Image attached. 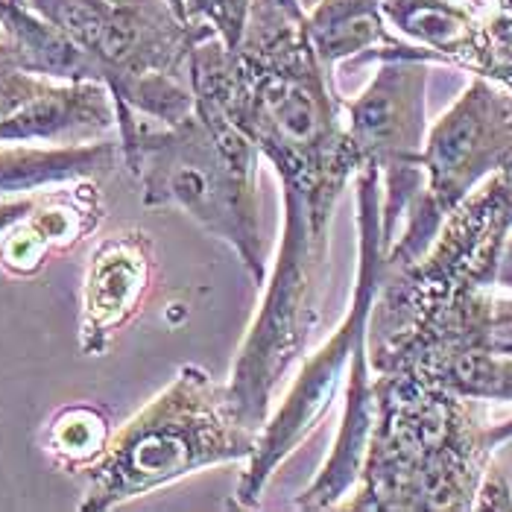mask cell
<instances>
[{
  "mask_svg": "<svg viewBox=\"0 0 512 512\" xmlns=\"http://www.w3.org/2000/svg\"><path fill=\"white\" fill-rule=\"evenodd\" d=\"M191 85L194 106L232 120L281 179L278 258L226 381L237 419L261 431L319 322L331 220L360 156L337 79L316 56L305 0H252L237 47L217 36L194 47Z\"/></svg>",
  "mask_w": 512,
  "mask_h": 512,
  "instance_id": "cell-1",
  "label": "cell"
},
{
  "mask_svg": "<svg viewBox=\"0 0 512 512\" xmlns=\"http://www.w3.org/2000/svg\"><path fill=\"white\" fill-rule=\"evenodd\" d=\"M466 395L404 372H375V422L355 498L343 510H469L492 448L512 436L483 425Z\"/></svg>",
  "mask_w": 512,
  "mask_h": 512,
  "instance_id": "cell-2",
  "label": "cell"
},
{
  "mask_svg": "<svg viewBox=\"0 0 512 512\" xmlns=\"http://www.w3.org/2000/svg\"><path fill=\"white\" fill-rule=\"evenodd\" d=\"M120 156L141 179L147 205L182 208L208 235L232 246L255 284L267 278L258 208V147L232 120L194 106L188 118L120 135Z\"/></svg>",
  "mask_w": 512,
  "mask_h": 512,
  "instance_id": "cell-3",
  "label": "cell"
},
{
  "mask_svg": "<svg viewBox=\"0 0 512 512\" xmlns=\"http://www.w3.org/2000/svg\"><path fill=\"white\" fill-rule=\"evenodd\" d=\"M255 442L258 431L237 419L226 384L199 366H182L91 463L82 510H109L188 474L249 460Z\"/></svg>",
  "mask_w": 512,
  "mask_h": 512,
  "instance_id": "cell-4",
  "label": "cell"
},
{
  "mask_svg": "<svg viewBox=\"0 0 512 512\" xmlns=\"http://www.w3.org/2000/svg\"><path fill=\"white\" fill-rule=\"evenodd\" d=\"M97 65L118 106L120 135L138 115L176 123L194 112L191 59L199 41L167 0H21Z\"/></svg>",
  "mask_w": 512,
  "mask_h": 512,
  "instance_id": "cell-5",
  "label": "cell"
},
{
  "mask_svg": "<svg viewBox=\"0 0 512 512\" xmlns=\"http://www.w3.org/2000/svg\"><path fill=\"white\" fill-rule=\"evenodd\" d=\"M381 173L372 167L357 170V229H360V267L352 293V305L325 346L305 360L299 378L290 393L284 395L281 407L270 422L258 431V442L252 457L246 460V472L237 483V504L258 507L264 489L276 469L311 436L316 425L325 419L334 395L340 390L343 372L352 363V355L360 343H366L372 305L378 299L384 270H387V246L381 232Z\"/></svg>",
  "mask_w": 512,
  "mask_h": 512,
  "instance_id": "cell-6",
  "label": "cell"
},
{
  "mask_svg": "<svg viewBox=\"0 0 512 512\" xmlns=\"http://www.w3.org/2000/svg\"><path fill=\"white\" fill-rule=\"evenodd\" d=\"M422 170L428 185L413 199L401 237L387 249V270L413 267L486 173H512V94L486 77L474 79L454 109L436 120Z\"/></svg>",
  "mask_w": 512,
  "mask_h": 512,
  "instance_id": "cell-7",
  "label": "cell"
},
{
  "mask_svg": "<svg viewBox=\"0 0 512 512\" xmlns=\"http://www.w3.org/2000/svg\"><path fill=\"white\" fill-rule=\"evenodd\" d=\"M428 59H381L375 77L346 100V129L355 141L360 167H372L384 179L381 232L390 249L398 223L425 188V88Z\"/></svg>",
  "mask_w": 512,
  "mask_h": 512,
  "instance_id": "cell-8",
  "label": "cell"
},
{
  "mask_svg": "<svg viewBox=\"0 0 512 512\" xmlns=\"http://www.w3.org/2000/svg\"><path fill=\"white\" fill-rule=\"evenodd\" d=\"M153 273L147 235H115L91 255L82 299V346L103 352L112 334L138 311Z\"/></svg>",
  "mask_w": 512,
  "mask_h": 512,
  "instance_id": "cell-9",
  "label": "cell"
},
{
  "mask_svg": "<svg viewBox=\"0 0 512 512\" xmlns=\"http://www.w3.org/2000/svg\"><path fill=\"white\" fill-rule=\"evenodd\" d=\"M308 27L316 56L331 77L337 74V65L352 56H357V62L401 56L436 62L431 50L407 44L390 33L381 0H314L308 6Z\"/></svg>",
  "mask_w": 512,
  "mask_h": 512,
  "instance_id": "cell-10",
  "label": "cell"
},
{
  "mask_svg": "<svg viewBox=\"0 0 512 512\" xmlns=\"http://www.w3.org/2000/svg\"><path fill=\"white\" fill-rule=\"evenodd\" d=\"M375 422V372L369 363L366 343H360L349 363V387H346V407L340 419V434L334 451L322 463L314 483L296 498L299 510H328L340 507L343 495L357 486V477L366 460L369 436Z\"/></svg>",
  "mask_w": 512,
  "mask_h": 512,
  "instance_id": "cell-11",
  "label": "cell"
},
{
  "mask_svg": "<svg viewBox=\"0 0 512 512\" xmlns=\"http://www.w3.org/2000/svg\"><path fill=\"white\" fill-rule=\"evenodd\" d=\"M97 220L100 214H94V208L79 202H62V197L47 191L39 208L6 235L0 261L12 273H33L39 270L41 258L50 249L79 240V235H85Z\"/></svg>",
  "mask_w": 512,
  "mask_h": 512,
  "instance_id": "cell-12",
  "label": "cell"
},
{
  "mask_svg": "<svg viewBox=\"0 0 512 512\" xmlns=\"http://www.w3.org/2000/svg\"><path fill=\"white\" fill-rule=\"evenodd\" d=\"M109 442L103 416L91 407H68L50 425V451L71 466L94 463Z\"/></svg>",
  "mask_w": 512,
  "mask_h": 512,
  "instance_id": "cell-13",
  "label": "cell"
},
{
  "mask_svg": "<svg viewBox=\"0 0 512 512\" xmlns=\"http://www.w3.org/2000/svg\"><path fill=\"white\" fill-rule=\"evenodd\" d=\"M170 9L202 36H217L223 44L237 47L252 0H167Z\"/></svg>",
  "mask_w": 512,
  "mask_h": 512,
  "instance_id": "cell-14",
  "label": "cell"
},
{
  "mask_svg": "<svg viewBox=\"0 0 512 512\" xmlns=\"http://www.w3.org/2000/svg\"><path fill=\"white\" fill-rule=\"evenodd\" d=\"M47 191H39V194H27V197H15V199H3L0 202V237H6L21 220H27L36 208H39L41 197Z\"/></svg>",
  "mask_w": 512,
  "mask_h": 512,
  "instance_id": "cell-15",
  "label": "cell"
}]
</instances>
